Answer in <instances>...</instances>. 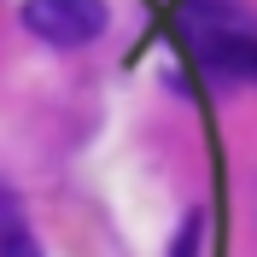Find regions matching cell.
<instances>
[{
    "mask_svg": "<svg viewBox=\"0 0 257 257\" xmlns=\"http://www.w3.org/2000/svg\"><path fill=\"white\" fill-rule=\"evenodd\" d=\"M24 24L47 47H88L105 30V0H30Z\"/></svg>",
    "mask_w": 257,
    "mask_h": 257,
    "instance_id": "6da1fadb",
    "label": "cell"
},
{
    "mask_svg": "<svg viewBox=\"0 0 257 257\" xmlns=\"http://www.w3.org/2000/svg\"><path fill=\"white\" fill-rule=\"evenodd\" d=\"M199 59H205L210 76H222V82H257V30L234 24V30L199 35Z\"/></svg>",
    "mask_w": 257,
    "mask_h": 257,
    "instance_id": "7a4b0ae2",
    "label": "cell"
},
{
    "mask_svg": "<svg viewBox=\"0 0 257 257\" xmlns=\"http://www.w3.org/2000/svg\"><path fill=\"white\" fill-rule=\"evenodd\" d=\"M0 257H41V245H35V234H30L12 193H0Z\"/></svg>",
    "mask_w": 257,
    "mask_h": 257,
    "instance_id": "3957f363",
    "label": "cell"
},
{
    "mask_svg": "<svg viewBox=\"0 0 257 257\" xmlns=\"http://www.w3.org/2000/svg\"><path fill=\"white\" fill-rule=\"evenodd\" d=\"M234 24H245V12L234 0H187V35L193 41L199 35H216V30H234Z\"/></svg>",
    "mask_w": 257,
    "mask_h": 257,
    "instance_id": "277c9868",
    "label": "cell"
},
{
    "mask_svg": "<svg viewBox=\"0 0 257 257\" xmlns=\"http://www.w3.org/2000/svg\"><path fill=\"white\" fill-rule=\"evenodd\" d=\"M199 240H205V222H199V216H187V222H181V234H176V245H170V257H199Z\"/></svg>",
    "mask_w": 257,
    "mask_h": 257,
    "instance_id": "5b68a950",
    "label": "cell"
}]
</instances>
